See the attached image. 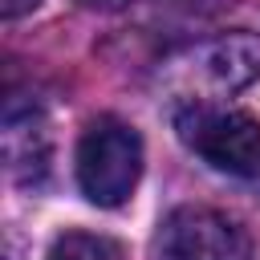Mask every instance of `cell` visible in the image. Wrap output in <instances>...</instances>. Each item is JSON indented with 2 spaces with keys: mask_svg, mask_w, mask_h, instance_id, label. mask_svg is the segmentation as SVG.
Listing matches in <instances>:
<instances>
[{
  "mask_svg": "<svg viewBox=\"0 0 260 260\" xmlns=\"http://www.w3.org/2000/svg\"><path fill=\"white\" fill-rule=\"evenodd\" d=\"M41 0H0V12L12 20V16H24V12H32Z\"/></svg>",
  "mask_w": 260,
  "mask_h": 260,
  "instance_id": "52a82bcc",
  "label": "cell"
},
{
  "mask_svg": "<svg viewBox=\"0 0 260 260\" xmlns=\"http://www.w3.org/2000/svg\"><path fill=\"white\" fill-rule=\"evenodd\" d=\"M142 175V138L122 118H98L77 142V183L98 207H118L130 199Z\"/></svg>",
  "mask_w": 260,
  "mask_h": 260,
  "instance_id": "7a4b0ae2",
  "label": "cell"
},
{
  "mask_svg": "<svg viewBox=\"0 0 260 260\" xmlns=\"http://www.w3.org/2000/svg\"><path fill=\"white\" fill-rule=\"evenodd\" d=\"M85 8H102V12H114V8H126V4H138V0H77Z\"/></svg>",
  "mask_w": 260,
  "mask_h": 260,
  "instance_id": "ba28073f",
  "label": "cell"
},
{
  "mask_svg": "<svg viewBox=\"0 0 260 260\" xmlns=\"http://www.w3.org/2000/svg\"><path fill=\"white\" fill-rule=\"evenodd\" d=\"M49 122L37 106L4 110V158H8V175L16 183H41L49 171Z\"/></svg>",
  "mask_w": 260,
  "mask_h": 260,
  "instance_id": "5b68a950",
  "label": "cell"
},
{
  "mask_svg": "<svg viewBox=\"0 0 260 260\" xmlns=\"http://www.w3.org/2000/svg\"><path fill=\"white\" fill-rule=\"evenodd\" d=\"M175 130L215 171H228V175H240V179L260 175V122L248 110L187 102L175 114Z\"/></svg>",
  "mask_w": 260,
  "mask_h": 260,
  "instance_id": "3957f363",
  "label": "cell"
},
{
  "mask_svg": "<svg viewBox=\"0 0 260 260\" xmlns=\"http://www.w3.org/2000/svg\"><path fill=\"white\" fill-rule=\"evenodd\" d=\"M154 260H252V240L215 207H175L154 232Z\"/></svg>",
  "mask_w": 260,
  "mask_h": 260,
  "instance_id": "277c9868",
  "label": "cell"
},
{
  "mask_svg": "<svg viewBox=\"0 0 260 260\" xmlns=\"http://www.w3.org/2000/svg\"><path fill=\"white\" fill-rule=\"evenodd\" d=\"M49 260H118V248L106 236L89 232H61L49 244Z\"/></svg>",
  "mask_w": 260,
  "mask_h": 260,
  "instance_id": "8992f818",
  "label": "cell"
},
{
  "mask_svg": "<svg viewBox=\"0 0 260 260\" xmlns=\"http://www.w3.org/2000/svg\"><path fill=\"white\" fill-rule=\"evenodd\" d=\"M171 89L187 102H211L219 93H236L260 77V37L256 32H219L175 53L162 65Z\"/></svg>",
  "mask_w": 260,
  "mask_h": 260,
  "instance_id": "6da1fadb",
  "label": "cell"
}]
</instances>
